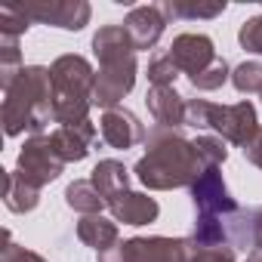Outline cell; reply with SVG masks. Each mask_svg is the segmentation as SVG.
I'll return each mask as SVG.
<instances>
[{
	"label": "cell",
	"mask_w": 262,
	"mask_h": 262,
	"mask_svg": "<svg viewBox=\"0 0 262 262\" xmlns=\"http://www.w3.org/2000/svg\"><path fill=\"white\" fill-rule=\"evenodd\" d=\"M108 210H111L114 222H123V225H148V222H155L161 216L158 201L148 198V194H139V191L120 194L117 201L108 204Z\"/></svg>",
	"instance_id": "obj_14"
},
{
	"label": "cell",
	"mask_w": 262,
	"mask_h": 262,
	"mask_svg": "<svg viewBox=\"0 0 262 262\" xmlns=\"http://www.w3.org/2000/svg\"><path fill=\"white\" fill-rule=\"evenodd\" d=\"M90 182H93L96 191L105 198V204H111V201H117L120 194L129 191V170H126L120 161L108 158V161H99V164L93 167Z\"/></svg>",
	"instance_id": "obj_15"
},
{
	"label": "cell",
	"mask_w": 262,
	"mask_h": 262,
	"mask_svg": "<svg viewBox=\"0 0 262 262\" xmlns=\"http://www.w3.org/2000/svg\"><path fill=\"white\" fill-rule=\"evenodd\" d=\"M16 170H19L31 185L43 188V185H50V182H56V179L62 176L65 161L56 155L50 136H31V139H25V145H22V151H19V167H16Z\"/></svg>",
	"instance_id": "obj_7"
},
{
	"label": "cell",
	"mask_w": 262,
	"mask_h": 262,
	"mask_svg": "<svg viewBox=\"0 0 262 262\" xmlns=\"http://www.w3.org/2000/svg\"><path fill=\"white\" fill-rule=\"evenodd\" d=\"M77 237H80V244H86L96 253H102V250H108V247H114L120 241V231H117V222L114 219H105L99 213V216H80Z\"/></svg>",
	"instance_id": "obj_16"
},
{
	"label": "cell",
	"mask_w": 262,
	"mask_h": 262,
	"mask_svg": "<svg viewBox=\"0 0 262 262\" xmlns=\"http://www.w3.org/2000/svg\"><path fill=\"white\" fill-rule=\"evenodd\" d=\"M4 204H7L10 213H31V210H37V204H40V188L31 185L19 170H13V173H7Z\"/></svg>",
	"instance_id": "obj_17"
},
{
	"label": "cell",
	"mask_w": 262,
	"mask_h": 262,
	"mask_svg": "<svg viewBox=\"0 0 262 262\" xmlns=\"http://www.w3.org/2000/svg\"><path fill=\"white\" fill-rule=\"evenodd\" d=\"M262 253V207L253 210V244H250V256Z\"/></svg>",
	"instance_id": "obj_28"
},
{
	"label": "cell",
	"mask_w": 262,
	"mask_h": 262,
	"mask_svg": "<svg viewBox=\"0 0 262 262\" xmlns=\"http://www.w3.org/2000/svg\"><path fill=\"white\" fill-rule=\"evenodd\" d=\"M123 28L133 40L136 53L139 50H155L158 40L164 37V28H167V16L161 13L158 4H148V7H133L123 19Z\"/></svg>",
	"instance_id": "obj_11"
},
{
	"label": "cell",
	"mask_w": 262,
	"mask_h": 262,
	"mask_svg": "<svg viewBox=\"0 0 262 262\" xmlns=\"http://www.w3.org/2000/svg\"><path fill=\"white\" fill-rule=\"evenodd\" d=\"M237 43H241L247 53L262 56V16H253V19H247V22L241 25V31H237Z\"/></svg>",
	"instance_id": "obj_25"
},
{
	"label": "cell",
	"mask_w": 262,
	"mask_h": 262,
	"mask_svg": "<svg viewBox=\"0 0 262 262\" xmlns=\"http://www.w3.org/2000/svg\"><path fill=\"white\" fill-rule=\"evenodd\" d=\"M4 129L7 136H43L53 120V77L43 65H25L22 74L4 90Z\"/></svg>",
	"instance_id": "obj_3"
},
{
	"label": "cell",
	"mask_w": 262,
	"mask_h": 262,
	"mask_svg": "<svg viewBox=\"0 0 262 262\" xmlns=\"http://www.w3.org/2000/svg\"><path fill=\"white\" fill-rule=\"evenodd\" d=\"M259 96H262V93H259Z\"/></svg>",
	"instance_id": "obj_32"
},
{
	"label": "cell",
	"mask_w": 262,
	"mask_h": 262,
	"mask_svg": "<svg viewBox=\"0 0 262 262\" xmlns=\"http://www.w3.org/2000/svg\"><path fill=\"white\" fill-rule=\"evenodd\" d=\"M123 247L126 262H191L188 237H129Z\"/></svg>",
	"instance_id": "obj_8"
},
{
	"label": "cell",
	"mask_w": 262,
	"mask_h": 262,
	"mask_svg": "<svg viewBox=\"0 0 262 262\" xmlns=\"http://www.w3.org/2000/svg\"><path fill=\"white\" fill-rule=\"evenodd\" d=\"M99 133H102V142L108 148H117V151L136 148L139 142L148 139L142 120L129 108H111V111H105L102 120H99Z\"/></svg>",
	"instance_id": "obj_9"
},
{
	"label": "cell",
	"mask_w": 262,
	"mask_h": 262,
	"mask_svg": "<svg viewBox=\"0 0 262 262\" xmlns=\"http://www.w3.org/2000/svg\"><path fill=\"white\" fill-rule=\"evenodd\" d=\"M191 262H237V250L228 244H219V247H194L191 244Z\"/></svg>",
	"instance_id": "obj_26"
},
{
	"label": "cell",
	"mask_w": 262,
	"mask_h": 262,
	"mask_svg": "<svg viewBox=\"0 0 262 262\" xmlns=\"http://www.w3.org/2000/svg\"><path fill=\"white\" fill-rule=\"evenodd\" d=\"M145 105H148V114L155 117L158 126H167V129H182L185 126L188 102L173 86H151L145 93Z\"/></svg>",
	"instance_id": "obj_13"
},
{
	"label": "cell",
	"mask_w": 262,
	"mask_h": 262,
	"mask_svg": "<svg viewBox=\"0 0 262 262\" xmlns=\"http://www.w3.org/2000/svg\"><path fill=\"white\" fill-rule=\"evenodd\" d=\"M188 80H191V86H194V90L210 93V90H219L225 80H231V68H228V62L219 56L207 71H201V74H194V77H188Z\"/></svg>",
	"instance_id": "obj_20"
},
{
	"label": "cell",
	"mask_w": 262,
	"mask_h": 262,
	"mask_svg": "<svg viewBox=\"0 0 262 262\" xmlns=\"http://www.w3.org/2000/svg\"><path fill=\"white\" fill-rule=\"evenodd\" d=\"M93 56L99 59L93 105L111 111L136 86V47L123 25H102L93 34Z\"/></svg>",
	"instance_id": "obj_2"
},
{
	"label": "cell",
	"mask_w": 262,
	"mask_h": 262,
	"mask_svg": "<svg viewBox=\"0 0 262 262\" xmlns=\"http://www.w3.org/2000/svg\"><path fill=\"white\" fill-rule=\"evenodd\" d=\"M96 262H126V247H123V241H117L114 247L96 253Z\"/></svg>",
	"instance_id": "obj_29"
},
{
	"label": "cell",
	"mask_w": 262,
	"mask_h": 262,
	"mask_svg": "<svg viewBox=\"0 0 262 262\" xmlns=\"http://www.w3.org/2000/svg\"><path fill=\"white\" fill-rule=\"evenodd\" d=\"M28 28H31V19L16 4L0 7V37H22Z\"/></svg>",
	"instance_id": "obj_22"
},
{
	"label": "cell",
	"mask_w": 262,
	"mask_h": 262,
	"mask_svg": "<svg viewBox=\"0 0 262 262\" xmlns=\"http://www.w3.org/2000/svg\"><path fill=\"white\" fill-rule=\"evenodd\" d=\"M96 136H99V133H96L93 120H83V123H71V126L53 129V133H50V142H53L56 155H59L65 164H77V161H83V158L93 151Z\"/></svg>",
	"instance_id": "obj_12"
},
{
	"label": "cell",
	"mask_w": 262,
	"mask_h": 262,
	"mask_svg": "<svg viewBox=\"0 0 262 262\" xmlns=\"http://www.w3.org/2000/svg\"><path fill=\"white\" fill-rule=\"evenodd\" d=\"M244 158L253 164V167H259L262 170V129H259V133H256V139L244 148Z\"/></svg>",
	"instance_id": "obj_30"
},
{
	"label": "cell",
	"mask_w": 262,
	"mask_h": 262,
	"mask_svg": "<svg viewBox=\"0 0 262 262\" xmlns=\"http://www.w3.org/2000/svg\"><path fill=\"white\" fill-rule=\"evenodd\" d=\"M247 262H256V259H247Z\"/></svg>",
	"instance_id": "obj_31"
},
{
	"label": "cell",
	"mask_w": 262,
	"mask_h": 262,
	"mask_svg": "<svg viewBox=\"0 0 262 262\" xmlns=\"http://www.w3.org/2000/svg\"><path fill=\"white\" fill-rule=\"evenodd\" d=\"M161 7V13L167 16V19H188V22H194V19H216V16H222L225 13V0H213V4H201V0H167V4H158Z\"/></svg>",
	"instance_id": "obj_18"
},
{
	"label": "cell",
	"mask_w": 262,
	"mask_h": 262,
	"mask_svg": "<svg viewBox=\"0 0 262 262\" xmlns=\"http://www.w3.org/2000/svg\"><path fill=\"white\" fill-rule=\"evenodd\" d=\"M0 262H47V259L40 253H34V250H25V247L13 244V237L7 231L4 234V253H0Z\"/></svg>",
	"instance_id": "obj_27"
},
{
	"label": "cell",
	"mask_w": 262,
	"mask_h": 262,
	"mask_svg": "<svg viewBox=\"0 0 262 262\" xmlns=\"http://www.w3.org/2000/svg\"><path fill=\"white\" fill-rule=\"evenodd\" d=\"M185 126H198V129H216L222 142L241 145L247 148L256 133H259V117H256V105L250 99H241L234 105H213L207 99H188L185 108Z\"/></svg>",
	"instance_id": "obj_5"
},
{
	"label": "cell",
	"mask_w": 262,
	"mask_h": 262,
	"mask_svg": "<svg viewBox=\"0 0 262 262\" xmlns=\"http://www.w3.org/2000/svg\"><path fill=\"white\" fill-rule=\"evenodd\" d=\"M50 77H53V120L59 126L90 120L96 93L93 65L77 53H65L50 65Z\"/></svg>",
	"instance_id": "obj_4"
},
{
	"label": "cell",
	"mask_w": 262,
	"mask_h": 262,
	"mask_svg": "<svg viewBox=\"0 0 262 262\" xmlns=\"http://www.w3.org/2000/svg\"><path fill=\"white\" fill-rule=\"evenodd\" d=\"M182 71L176 68V62L170 59V53H158L151 62H148V80L151 86H173V80L179 77Z\"/></svg>",
	"instance_id": "obj_23"
},
{
	"label": "cell",
	"mask_w": 262,
	"mask_h": 262,
	"mask_svg": "<svg viewBox=\"0 0 262 262\" xmlns=\"http://www.w3.org/2000/svg\"><path fill=\"white\" fill-rule=\"evenodd\" d=\"M231 83L237 93H262V62H241L231 71Z\"/></svg>",
	"instance_id": "obj_21"
},
{
	"label": "cell",
	"mask_w": 262,
	"mask_h": 262,
	"mask_svg": "<svg viewBox=\"0 0 262 262\" xmlns=\"http://www.w3.org/2000/svg\"><path fill=\"white\" fill-rule=\"evenodd\" d=\"M167 53H170V59L176 62V68H179L182 74H188V77L207 71V68L219 59L216 43H213L207 34H179V37L170 43Z\"/></svg>",
	"instance_id": "obj_10"
},
{
	"label": "cell",
	"mask_w": 262,
	"mask_h": 262,
	"mask_svg": "<svg viewBox=\"0 0 262 262\" xmlns=\"http://www.w3.org/2000/svg\"><path fill=\"white\" fill-rule=\"evenodd\" d=\"M207 161L201 158L194 139H185L182 129L155 126L145 139V155L136 161V179L151 191L191 188L204 173Z\"/></svg>",
	"instance_id": "obj_1"
},
{
	"label": "cell",
	"mask_w": 262,
	"mask_h": 262,
	"mask_svg": "<svg viewBox=\"0 0 262 262\" xmlns=\"http://www.w3.org/2000/svg\"><path fill=\"white\" fill-rule=\"evenodd\" d=\"M194 145H198L201 158L207 161V167H222L228 161V148H225V142L219 136H198Z\"/></svg>",
	"instance_id": "obj_24"
},
{
	"label": "cell",
	"mask_w": 262,
	"mask_h": 262,
	"mask_svg": "<svg viewBox=\"0 0 262 262\" xmlns=\"http://www.w3.org/2000/svg\"><path fill=\"white\" fill-rule=\"evenodd\" d=\"M16 7L31 22L53 25L62 31H80L93 16L86 0H25V4H16Z\"/></svg>",
	"instance_id": "obj_6"
},
{
	"label": "cell",
	"mask_w": 262,
	"mask_h": 262,
	"mask_svg": "<svg viewBox=\"0 0 262 262\" xmlns=\"http://www.w3.org/2000/svg\"><path fill=\"white\" fill-rule=\"evenodd\" d=\"M65 204L74 210V213H80V216H99L108 204H105V198L96 191V185L90 182V179H74L68 188H65Z\"/></svg>",
	"instance_id": "obj_19"
}]
</instances>
